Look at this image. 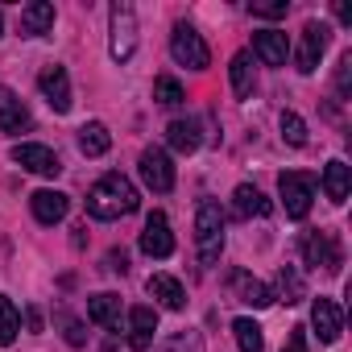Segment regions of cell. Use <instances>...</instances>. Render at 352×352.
Instances as JSON below:
<instances>
[{"label":"cell","mask_w":352,"mask_h":352,"mask_svg":"<svg viewBox=\"0 0 352 352\" xmlns=\"http://www.w3.org/2000/svg\"><path fill=\"white\" fill-rule=\"evenodd\" d=\"M336 17H340L344 25H352V9H348V5H336Z\"/></svg>","instance_id":"74e56055"},{"label":"cell","mask_w":352,"mask_h":352,"mask_svg":"<svg viewBox=\"0 0 352 352\" xmlns=\"http://www.w3.org/2000/svg\"><path fill=\"white\" fill-rule=\"evenodd\" d=\"M302 257H307V265H323L327 274H340V265H344L340 241L331 232H319V228L302 232Z\"/></svg>","instance_id":"52a82bcc"},{"label":"cell","mask_w":352,"mask_h":352,"mask_svg":"<svg viewBox=\"0 0 352 352\" xmlns=\"http://www.w3.org/2000/svg\"><path fill=\"white\" fill-rule=\"evenodd\" d=\"M149 294H153L166 311H183V307H187V290H183V282H179V278H170V274H153V278H149Z\"/></svg>","instance_id":"ac0fdd59"},{"label":"cell","mask_w":352,"mask_h":352,"mask_svg":"<svg viewBox=\"0 0 352 352\" xmlns=\"http://www.w3.org/2000/svg\"><path fill=\"white\" fill-rule=\"evenodd\" d=\"M17 331H21V311L13 307L9 294H0V348H9L17 340Z\"/></svg>","instance_id":"484cf974"},{"label":"cell","mask_w":352,"mask_h":352,"mask_svg":"<svg viewBox=\"0 0 352 352\" xmlns=\"http://www.w3.org/2000/svg\"><path fill=\"white\" fill-rule=\"evenodd\" d=\"M87 319L100 323V327H116V319H120V298H116V294H91V298H87Z\"/></svg>","instance_id":"d4e9b609"},{"label":"cell","mask_w":352,"mask_h":352,"mask_svg":"<svg viewBox=\"0 0 352 352\" xmlns=\"http://www.w3.org/2000/svg\"><path fill=\"white\" fill-rule=\"evenodd\" d=\"M327 42H331V30H327L323 21H307V25H302L298 50H294V63H298L302 75H315V71H319V58H323Z\"/></svg>","instance_id":"8992f818"},{"label":"cell","mask_w":352,"mask_h":352,"mask_svg":"<svg viewBox=\"0 0 352 352\" xmlns=\"http://www.w3.org/2000/svg\"><path fill=\"white\" fill-rule=\"evenodd\" d=\"M228 79H232L236 100H249V96H253L257 79H253V58H249L245 50H241V54H232V63H228Z\"/></svg>","instance_id":"7402d4cb"},{"label":"cell","mask_w":352,"mask_h":352,"mask_svg":"<svg viewBox=\"0 0 352 352\" xmlns=\"http://www.w3.org/2000/svg\"><path fill=\"white\" fill-rule=\"evenodd\" d=\"M153 100H157V104H166V108H174V104H183L187 96H183V83H179V79L162 75V79H153Z\"/></svg>","instance_id":"f546056e"},{"label":"cell","mask_w":352,"mask_h":352,"mask_svg":"<svg viewBox=\"0 0 352 352\" xmlns=\"http://www.w3.org/2000/svg\"><path fill=\"white\" fill-rule=\"evenodd\" d=\"M282 137L298 149V145H307V124H302V116L298 112H282Z\"/></svg>","instance_id":"4dcf8cb0"},{"label":"cell","mask_w":352,"mask_h":352,"mask_svg":"<svg viewBox=\"0 0 352 352\" xmlns=\"http://www.w3.org/2000/svg\"><path fill=\"white\" fill-rule=\"evenodd\" d=\"M195 249H199L204 265H216L220 253H224V212L212 199H204L195 208Z\"/></svg>","instance_id":"7a4b0ae2"},{"label":"cell","mask_w":352,"mask_h":352,"mask_svg":"<svg viewBox=\"0 0 352 352\" xmlns=\"http://www.w3.org/2000/svg\"><path fill=\"white\" fill-rule=\"evenodd\" d=\"M232 336H236V348H241V352H261V348H265V336H261V327H257L253 319H245V315L232 323Z\"/></svg>","instance_id":"83f0119b"},{"label":"cell","mask_w":352,"mask_h":352,"mask_svg":"<svg viewBox=\"0 0 352 352\" xmlns=\"http://www.w3.org/2000/svg\"><path fill=\"white\" fill-rule=\"evenodd\" d=\"M0 38H5V17H0Z\"/></svg>","instance_id":"f35d334b"},{"label":"cell","mask_w":352,"mask_h":352,"mask_svg":"<svg viewBox=\"0 0 352 352\" xmlns=\"http://www.w3.org/2000/svg\"><path fill=\"white\" fill-rule=\"evenodd\" d=\"M25 129H34V116H30V108L17 100V91L13 87H0V133H25Z\"/></svg>","instance_id":"4fadbf2b"},{"label":"cell","mask_w":352,"mask_h":352,"mask_svg":"<svg viewBox=\"0 0 352 352\" xmlns=\"http://www.w3.org/2000/svg\"><path fill=\"white\" fill-rule=\"evenodd\" d=\"M278 294H282V302H302V298H307L302 274H298L294 265H282V270H278Z\"/></svg>","instance_id":"4316f807"},{"label":"cell","mask_w":352,"mask_h":352,"mask_svg":"<svg viewBox=\"0 0 352 352\" xmlns=\"http://www.w3.org/2000/svg\"><path fill=\"white\" fill-rule=\"evenodd\" d=\"M232 294H236L245 307H253V311H265L270 302H278V298H274V290H270L265 282H257L253 274H245V270H236V274H232Z\"/></svg>","instance_id":"9a60e30c"},{"label":"cell","mask_w":352,"mask_h":352,"mask_svg":"<svg viewBox=\"0 0 352 352\" xmlns=\"http://www.w3.org/2000/svg\"><path fill=\"white\" fill-rule=\"evenodd\" d=\"M137 208H141V195L124 174H104V179L87 191V212L96 220H120V216H133Z\"/></svg>","instance_id":"6da1fadb"},{"label":"cell","mask_w":352,"mask_h":352,"mask_svg":"<svg viewBox=\"0 0 352 352\" xmlns=\"http://www.w3.org/2000/svg\"><path fill=\"white\" fill-rule=\"evenodd\" d=\"M166 141H170V149H179V153H195L204 137H199V124L195 120H174L166 129Z\"/></svg>","instance_id":"cb8c5ba5"},{"label":"cell","mask_w":352,"mask_h":352,"mask_svg":"<svg viewBox=\"0 0 352 352\" xmlns=\"http://www.w3.org/2000/svg\"><path fill=\"white\" fill-rule=\"evenodd\" d=\"M348 191H352V170H348L340 157L327 162V166H323V195H327L331 204H344Z\"/></svg>","instance_id":"ffe728a7"},{"label":"cell","mask_w":352,"mask_h":352,"mask_svg":"<svg viewBox=\"0 0 352 352\" xmlns=\"http://www.w3.org/2000/svg\"><path fill=\"white\" fill-rule=\"evenodd\" d=\"M157 352H204V336L195 327H183V331H174Z\"/></svg>","instance_id":"f1b7e54d"},{"label":"cell","mask_w":352,"mask_h":352,"mask_svg":"<svg viewBox=\"0 0 352 352\" xmlns=\"http://www.w3.org/2000/svg\"><path fill=\"white\" fill-rule=\"evenodd\" d=\"M153 331H157V311L153 307H133L129 311V348L133 352H149Z\"/></svg>","instance_id":"2e32d148"},{"label":"cell","mask_w":352,"mask_h":352,"mask_svg":"<svg viewBox=\"0 0 352 352\" xmlns=\"http://www.w3.org/2000/svg\"><path fill=\"white\" fill-rule=\"evenodd\" d=\"M348 87H352V54H344L340 67H336V91L348 96Z\"/></svg>","instance_id":"836d02e7"},{"label":"cell","mask_w":352,"mask_h":352,"mask_svg":"<svg viewBox=\"0 0 352 352\" xmlns=\"http://www.w3.org/2000/svg\"><path fill=\"white\" fill-rule=\"evenodd\" d=\"M25 323H30V327H34V331H42V315H38V311H34V307H30V311H25Z\"/></svg>","instance_id":"8d00e7d4"},{"label":"cell","mask_w":352,"mask_h":352,"mask_svg":"<svg viewBox=\"0 0 352 352\" xmlns=\"http://www.w3.org/2000/svg\"><path fill=\"white\" fill-rule=\"evenodd\" d=\"M253 54H257L265 67H286L290 42H286L282 30H257V34H253Z\"/></svg>","instance_id":"5bb4252c"},{"label":"cell","mask_w":352,"mask_h":352,"mask_svg":"<svg viewBox=\"0 0 352 352\" xmlns=\"http://www.w3.org/2000/svg\"><path fill=\"white\" fill-rule=\"evenodd\" d=\"M286 0H253V5H249V13L253 17H265V21H278V17H286Z\"/></svg>","instance_id":"d6a6232c"},{"label":"cell","mask_w":352,"mask_h":352,"mask_svg":"<svg viewBox=\"0 0 352 352\" xmlns=\"http://www.w3.org/2000/svg\"><path fill=\"white\" fill-rule=\"evenodd\" d=\"M311 327H315L319 344H336L340 331H344V315H340V307H336L331 298H315V302H311Z\"/></svg>","instance_id":"7c38bea8"},{"label":"cell","mask_w":352,"mask_h":352,"mask_svg":"<svg viewBox=\"0 0 352 352\" xmlns=\"http://www.w3.org/2000/svg\"><path fill=\"white\" fill-rule=\"evenodd\" d=\"M30 208H34V220L38 224H58V220H67L71 199L63 191H34L30 195Z\"/></svg>","instance_id":"e0dca14e"},{"label":"cell","mask_w":352,"mask_h":352,"mask_svg":"<svg viewBox=\"0 0 352 352\" xmlns=\"http://www.w3.org/2000/svg\"><path fill=\"white\" fill-rule=\"evenodd\" d=\"M137 170H141L145 187H149V191H157V195H166V191L174 187V166H170V157H166L162 149H145V153H141V162H137Z\"/></svg>","instance_id":"30bf717a"},{"label":"cell","mask_w":352,"mask_h":352,"mask_svg":"<svg viewBox=\"0 0 352 352\" xmlns=\"http://www.w3.org/2000/svg\"><path fill=\"white\" fill-rule=\"evenodd\" d=\"M278 191H282V204H286V216L290 220H302L311 212V199H315V183L311 174H298V170H286L278 179Z\"/></svg>","instance_id":"5b68a950"},{"label":"cell","mask_w":352,"mask_h":352,"mask_svg":"<svg viewBox=\"0 0 352 352\" xmlns=\"http://www.w3.org/2000/svg\"><path fill=\"white\" fill-rule=\"evenodd\" d=\"M170 54H174V63H179V67H191V71H208V63H212V50H208L204 34H199L195 25H187V21L174 25V34H170Z\"/></svg>","instance_id":"277c9868"},{"label":"cell","mask_w":352,"mask_h":352,"mask_svg":"<svg viewBox=\"0 0 352 352\" xmlns=\"http://www.w3.org/2000/svg\"><path fill=\"white\" fill-rule=\"evenodd\" d=\"M108 50H112V58L116 63H129L133 54H137V13H133V5L129 0H116L112 5V13H108Z\"/></svg>","instance_id":"3957f363"},{"label":"cell","mask_w":352,"mask_h":352,"mask_svg":"<svg viewBox=\"0 0 352 352\" xmlns=\"http://www.w3.org/2000/svg\"><path fill=\"white\" fill-rule=\"evenodd\" d=\"M13 162H17L21 170H30V174H42V179H54V174L63 170L58 153H54L50 145H38V141H21V145H13Z\"/></svg>","instance_id":"ba28073f"},{"label":"cell","mask_w":352,"mask_h":352,"mask_svg":"<svg viewBox=\"0 0 352 352\" xmlns=\"http://www.w3.org/2000/svg\"><path fill=\"white\" fill-rule=\"evenodd\" d=\"M38 91H42V100L54 108V112H71V79H67V67H42V75H38Z\"/></svg>","instance_id":"9c48e42d"},{"label":"cell","mask_w":352,"mask_h":352,"mask_svg":"<svg viewBox=\"0 0 352 352\" xmlns=\"http://www.w3.org/2000/svg\"><path fill=\"white\" fill-rule=\"evenodd\" d=\"M282 352H307V336H302V327H294L290 331V340H286V348Z\"/></svg>","instance_id":"e575fe53"},{"label":"cell","mask_w":352,"mask_h":352,"mask_svg":"<svg viewBox=\"0 0 352 352\" xmlns=\"http://www.w3.org/2000/svg\"><path fill=\"white\" fill-rule=\"evenodd\" d=\"M108 270H112V274H124V270H129V257H124V249H120V253H108Z\"/></svg>","instance_id":"d590c367"},{"label":"cell","mask_w":352,"mask_h":352,"mask_svg":"<svg viewBox=\"0 0 352 352\" xmlns=\"http://www.w3.org/2000/svg\"><path fill=\"white\" fill-rule=\"evenodd\" d=\"M54 30V5H46V0H34V5L21 9V34L25 38H42Z\"/></svg>","instance_id":"d6986e66"},{"label":"cell","mask_w":352,"mask_h":352,"mask_svg":"<svg viewBox=\"0 0 352 352\" xmlns=\"http://www.w3.org/2000/svg\"><path fill=\"white\" fill-rule=\"evenodd\" d=\"M54 319H58V327H63V336H67V344H71V348H83V344H87V336H83V323H79L71 311H58Z\"/></svg>","instance_id":"1f68e13d"},{"label":"cell","mask_w":352,"mask_h":352,"mask_svg":"<svg viewBox=\"0 0 352 352\" xmlns=\"http://www.w3.org/2000/svg\"><path fill=\"white\" fill-rule=\"evenodd\" d=\"M141 253L145 257H170L174 253V236H170V220L162 216V212H153L149 220H145V228H141Z\"/></svg>","instance_id":"8fae6325"},{"label":"cell","mask_w":352,"mask_h":352,"mask_svg":"<svg viewBox=\"0 0 352 352\" xmlns=\"http://www.w3.org/2000/svg\"><path fill=\"white\" fill-rule=\"evenodd\" d=\"M79 149H83L87 157H104V153L112 149V133H108L100 120H87V124L79 129Z\"/></svg>","instance_id":"603a6c76"},{"label":"cell","mask_w":352,"mask_h":352,"mask_svg":"<svg viewBox=\"0 0 352 352\" xmlns=\"http://www.w3.org/2000/svg\"><path fill=\"white\" fill-rule=\"evenodd\" d=\"M232 204H236V216H245V220H249V216H257V220H261V216H270V212H274V204H270L257 187H249V183H241V187L232 191Z\"/></svg>","instance_id":"44dd1931"}]
</instances>
